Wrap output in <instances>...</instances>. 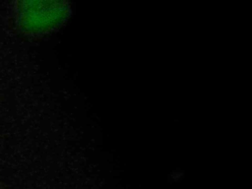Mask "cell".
<instances>
[{"label": "cell", "instance_id": "obj_1", "mask_svg": "<svg viewBox=\"0 0 252 189\" xmlns=\"http://www.w3.org/2000/svg\"><path fill=\"white\" fill-rule=\"evenodd\" d=\"M70 8L64 2L25 1L20 3V26L31 33L52 31L69 17Z\"/></svg>", "mask_w": 252, "mask_h": 189}]
</instances>
